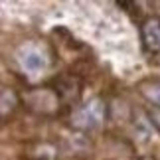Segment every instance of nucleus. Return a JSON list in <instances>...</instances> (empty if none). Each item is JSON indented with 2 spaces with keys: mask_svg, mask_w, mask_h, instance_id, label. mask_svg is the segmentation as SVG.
Here are the masks:
<instances>
[{
  "mask_svg": "<svg viewBox=\"0 0 160 160\" xmlns=\"http://www.w3.org/2000/svg\"><path fill=\"white\" fill-rule=\"evenodd\" d=\"M107 117V105L101 97H91L73 109L71 113V127L77 131H97Z\"/></svg>",
  "mask_w": 160,
  "mask_h": 160,
  "instance_id": "f257e3e1",
  "label": "nucleus"
},
{
  "mask_svg": "<svg viewBox=\"0 0 160 160\" xmlns=\"http://www.w3.org/2000/svg\"><path fill=\"white\" fill-rule=\"evenodd\" d=\"M18 65L28 77H38L50 67V53L38 42H26L16 53Z\"/></svg>",
  "mask_w": 160,
  "mask_h": 160,
  "instance_id": "f03ea898",
  "label": "nucleus"
},
{
  "mask_svg": "<svg viewBox=\"0 0 160 160\" xmlns=\"http://www.w3.org/2000/svg\"><path fill=\"white\" fill-rule=\"evenodd\" d=\"M140 40L146 53H160V16H148L142 20Z\"/></svg>",
  "mask_w": 160,
  "mask_h": 160,
  "instance_id": "7ed1b4c3",
  "label": "nucleus"
},
{
  "mask_svg": "<svg viewBox=\"0 0 160 160\" xmlns=\"http://www.w3.org/2000/svg\"><path fill=\"white\" fill-rule=\"evenodd\" d=\"M28 105L38 113H52L58 109L59 105V97L58 91H53L50 87H42V89H34L26 95Z\"/></svg>",
  "mask_w": 160,
  "mask_h": 160,
  "instance_id": "20e7f679",
  "label": "nucleus"
},
{
  "mask_svg": "<svg viewBox=\"0 0 160 160\" xmlns=\"http://www.w3.org/2000/svg\"><path fill=\"white\" fill-rule=\"evenodd\" d=\"M138 91H140V95H142L152 107L160 109V83L158 81H144V83H140Z\"/></svg>",
  "mask_w": 160,
  "mask_h": 160,
  "instance_id": "39448f33",
  "label": "nucleus"
},
{
  "mask_svg": "<svg viewBox=\"0 0 160 160\" xmlns=\"http://www.w3.org/2000/svg\"><path fill=\"white\" fill-rule=\"evenodd\" d=\"M18 105V95L12 89H4L0 93V117H8Z\"/></svg>",
  "mask_w": 160,
  "mask_h": 160,
  "instance_id": "423d86ee",
  "label": "nucleus"
},
{
  "mask_svg": "<svg viewBox=\"0 0 160 160\" xmlns=\"http://www.w3.org/2000/svg\"><path fill=\"white\" fill-rule=\"evenodd\" d=\"M146 115H148V121L154 125V128L160 132V109L158 107H150L148 111H146Z\"/></svg>",
  "mask_w": 160,
  "mask_h": 160,
  "instance_id": "0eeeda50",
  "label": "nucleus"
}]
</instances>
